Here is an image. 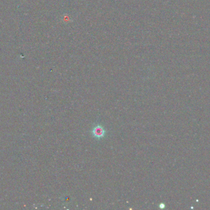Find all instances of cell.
I'll return each instance as SVG.
<instances>
[{
    "mask_svg": "<svg viewBox=\"0 0 210 210\" xmlns=\"http://www.w3.org/2000/svg\"><path fill=\"white\" fill-rule=\"evenodd\" d=\"M92 136L97 139L103 138L106 135V130L103 126L100 125H96L91 131Z\"/></svg>",
    "mask_w": 210,
    "mask_h": 210,
    "instance_id": "1",
    "label": "cell"
}]
</instances>
